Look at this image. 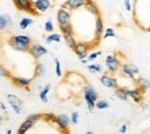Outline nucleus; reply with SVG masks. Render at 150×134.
I'll use <instances>...</instances> for the list:
<instances>
[{"mask_svg":"<svg viewBox=\"0 0 150 134\" xmlns=\"http://www.w3.org/2000/svg\"><path fill=\"white\" fill-rule=\"evenodd\" d=\"M86 134H94V133H93L91 131H88V132H87V133H86Z\"/></svg>","mask_w":150,"mask_h":134,"instance_id":"obj_48","label":"nucleus"},{"mask_svg":"<svg viewBox=\"0 0 150 134\" xmlns=\"http://www.w3.org/2000/svg\"><path fill=\"white\" fill-rule=\"evenodd\" d=\"M54 64H56V74L58 77H62V71H61V64L59 59H54Z\"/></svg>","mask_w":150,"mask_h":134,"instance_id":"obj_36","label":"nucleus"},{"mask_svg":"<svg viewBox=\"0 0 150 134\" xmlns=\"http://www.w3.org/2000/svg\"><path fill=\"white\" fill-rule=\"evenodd\" d=\"M126 94L128 96V98H132L137 104H141L142 102H144V94L135 87L134 88H126Z\"/></svg>","mask_w":150,"mask_h":134,"instance_id":"obj_11","label":"nucleus"},{"mask_svg":"<svg viewBox=\"0 0 150 134\" xmlns=\"http://www.w3.org/2000/svg\"><path fill=\"white\" fill-rule=\"evenodd\" d=\"M9 72L7 71V68L5 67V66H2V65H0V79H2V77H9Z\"/></svg>","mask_w":150,"mask_h":134,"instance_id":"obj_37","label":"nucleus"},{"mask_svg":"<svg viewBox=\"0 0 150 134\" xmlns=\"http://www.w3.org/2000/svg\"><path fill=\"white\" fill-rule=\"evenodd\" d=\"M81 62H82V64H88V60L84 58V59H81Z\"/></svg>","mask_w":150,"mask_h":134,"instance_id":"obj_44","label":"nucleus"},{"mask_svg":"<svg viewBox=\"0 0 150 134\" xmlns=\"http://www.w3.org/2000/svg\"><path fill=\"white\" fill-rule=\"evenodd\" d=\"M27 119H29L34 125H36L37 123L42 121V113H33V115L28 116Z\"/></svg>","mask_w":150,"mask_h":134,"instance_id":"obj_33","label":"nucleus"},{"mask_svg":"<svg viewBox=\"0 0 150 134\" xmlns=\"http://www.w3.org/2000/svg\"><path fill=\"white\" fill-rule=\"evenodd\" d=\"M0 111H7V108H6V105L2 103V102H0Z\"/></svg>","mask_w":150,"mask_h":134,"instance_id":"obj_42","label":"nucleus"},{"mask_svg":"<svg viewBox=\"0 0 150 134\" xmlns=\"http://www.w3.org/2000/svg\"><path fill=\"white\" fill-rule=\"evenodd\" d=\"M15 7L24 13L31 14V15H37L34 6H33V0H13Z\"/></svg>","mask_w":150,"mask_h":134,"instance_id":"obj_4","label":"nucleus"},{"mask_svg":"<svg viewBox=\"0 0 150 134\" xmlns=\"http://www.w3.org/2000/svg\"><path fill=\"white\" fill-rule=\"evenodd\" d=\"M84 4H86V0H66V2L61 7H65L69 12H73V11H77L82 8Z\"/></svg>","mask_w":150,"mask_h":134,"instance_id":"obj_14","label":"nucleus"},{"mask_svg":"<svg viewBox=\"0 0 150 134\" xmlns=\"http://www.w3.org/2000/svg\"><path fill=\"white\" fill-rule=\"evenodd\" d=\"M109 106H110V104H109V102L105 101V99H97V101L95 102V108L98 109V110H105V109H108Z\"/></svg>","mask_w":150,"mask_h":134,"instance_id":"obj_28","label":"nucleus"},{"mask_svg":"<svg viewBox=\"0 0 150 134\" xmlns=\"http://www.w3.org/2000/svg\"><path fill=\"white\" fill-rule=\"evenodd\" d=\"M8 27H9V24H8V22H7L6 15H5V14H4V15L0 14V33L4 31V30H6Z\"/></svg>","mask_w":150,"mask_h":134,"instance_id":"obj_32","label":"nucleus"},{"mask_svg":"<svg viewBox=\"0 0 150 134\" xmlns=\"http://www.w3.org/2000/svg\"><path fill=\"white\" fill-rule=\"evenodd\" d=\"M64 81L66 83H69V84H84V83H87L84 77H82L81 74L75 73V72H68L66 74V77H64Z\"/></svg>","mask_w":150,"mask_h":134,"instance_id":"obj_9","label":"nucleus"},{"mask_svg":"<svg viewBox=\"0 0 150 134\" xmlns=\"http://www.w3.org/2000/svg\"><path fill=\"white\" fill-rule=\"evenodd\" d=\"M11 38L13 40H15V42H18V43L23 44V45H27V46H30L33 44V39L28 35H15V36H13Z\"/></svg>","mask_w":150,"mask_h":134,"instance_id":"obj_20","label":"nucleus"},{"mask_svg":"<svg viewBox=\"0 0 150 134\" xmlns=\"http://www.w3.org/2000/svg\"><path fill=\"white\" fill-rule=\"evenodd\" d=\"M91 48H93V46H91L90 43H87V42H76V44H75L74 48H73L72 50L74 51L76 57L81 60V59L87 58L88 53H89V50H90Z\"/></svg>","mask_w":150,"mask_h":134,"instance_id":"obj_3","label":"nucleus"},{"mask_svg":"<svg viewBox=\"0 0 150 134\" xmlns=\"http://www.w3.org/2000/svg\"><path fill=\"white\" fill-rule=\"evenodd\" d=\"M71 19H72V13L68 9H66L65 7H61L57 12V22H58L59 27L71 23Z\"/></svg>","mask_w":150,"mask_h":134,"instance_id":"obj_7","label":"nucleus"},{"mask_svg":"<svg viewBox=\"0 0 150 134\" xmlns=\"http://www.w3.org/2000/svg\"><path fill=\"white\" fill-rule=\"evenodd\" d=\"M114 96H117L121 101H127L128 99V96L126 94V87H119L118 86L114 89Z\"/></svg>","mask_w":150,"mask_h":134,"instance_id":"obj_23","label":"nucleus"},{"mask_svg":"<svg viewBox=\"0 0 150 134\" xmlns=\"http://www.w3.org/2000/svg\"><path fill=\"white\" fill-rule=\"evenodd\" d=\"M45 40H46V43H47V44L53 43V42L59 43V42L61 40V35H60V34H57V33H51L49 36H46Z\"/></svg>","mask_w":150,"mask_h":134,"instance_id":"obj_27","label":"nucleus"},{"mask_svg":"<svg viewBox=\"0 0 150 134\" xmlns=\"http://www.w3.org/2000/svg\"><path fill=\"white\" fill-rule=\"evenodd\" d=\"M104 22H103V19L99 16H96V20H95V38H96V43L98 42L99 43V39L102 38V35H103V31H104Z\"/></svg>","mask_w":150,"mask_h":134,"instance_id":"obj_13","label":"nucleus"},{"mask_svg":"<svg viewBox=\"0 0 150 134\" xmlns=\"http://www.w3.org/2000/svg\"><path fill=\"white\" fill-rule=\"evenodd\" d=\"M83 8H84L89 14H91V15H94V16H99V15H100V11H99L97 4L95 2L94 0H86V4H84V6H83Z\"/></svg>","mask_w":150,"mask_h":134,"instance_id":"obj_16","label":"nucleus"},{"mask_svg":"<svg viewBox=\"0 0 150 134\" xmlns=\"http://www.w3.org/2000/svg\"><path fill=\"white\" fill-rule=\"evenodd\" d=\"M57 116L53 112H45V113H42V120L45 121V123H53L54 124V120H56Z\"/></svg>","mask_w":150,"mask_h":134,"instance_id":"obj_26","label":"nucleus"},{"mask_svg":"<svg viewBox=\"0 0 150 134\" xmlns=\"http://www.w3.org/2000/svg\"><path fill=\"white\" fill-rule=\"evenodd\" d=\"M44 29H45V31L46 33H53V30H54V26H53V22L51 21V20H49V21H46L45 22V24H44Z\"/></svg>","mask_w":150,"mask_h":134,"instance_id":"obj_34","label":"nucleus"},{"mask_svg":"<svg viewBox=\"0 0 150 134\" xmlns=\"http://www.w3.org/2000/svg\"><path fill=\"white\" fill-rule=\"evenodd\" d=\"M124 6H125V9H126L127 12H131L132 11L131 0H125V1H124Z\"/></svg>","mask_w":150,"mask_h":134,"instance_id":"obj_39","label":"nucleus"},{"mask_svg":"<svg viewBox=\"0 0 150 134\" xmlns=\"http://www.w3.org/2000/svg\"><path fill=\"white\" fill-rule=\"evenodd\" d=\"M34 23V20L30 19V18H23V19L20 21V28L21 29H27L29 26H31Z\"/></svg>","mask_w":150,"mask_h":134,"instance_id":"obj_31","label":"nucleus"},{"mask_svg":"<svg viewBox=\"0 0 150 134\" xmlns=\"http://www.w3.org/2000/svg\"><path fill=\"white\" fill-rule=\"evenodd\" d=\"M61 37H62L64 42H65V44H66L68 48H71V49H73V48H74V45L76 44V39H75L74 33H66V34H61Z\"/></svg>","mask_w":150,"mask_h":134,"instance_id":"obj_18","label":"nucleus"},{"mask_svg":"<svg viewBox=\"0 0 150 134\" xmlns=\"http://www.w3.org/2000/svg\"><path fill=\"white\" fill-rule=\"evenodd\" d=\"M61 134H71L68 130H65V131H61Z\"/></svg>","mask_w":150,"mask_h":134,"instance_id":"obj_45","label":"nucleus"},{"mask_svg":"<svg viewBox=\"0 0 150 134\" xmlns=\"http://www.w3.org/2000/svg\"><path fill=\"white\" fill-rule=\"evenodd\" d=\"M100 55H102V51H95V52H91V53H88L86 59L88 60V62L89 61H94L95 59H97Z\"/></svg>","mask_w":150,"mask_h":134,"instance_id":"obj_35","label":"nucleus"},{"mask_svg":"<svg viewBox=\"0 0 150 134\" xmlns=\"http://www.w3.org/2000/svg\"><path fill=\"white\" fill-rule=\"evenodd\" d=\"M6 134H12V130H7V133Z\"/></svg>","mask_w":150,"mask_h":134,"instance_id":"obj_46","label":"nucleus"},{"mask_svg":"<svg viewBox=\"0 0 150 134\" xmlns=\"http://www.w3.org/2000/svg\"><path fill=\"white\" fill-rule=\"evenodd\" d=\"M33 6H34L37 15H39V14L47 12L51 8L52 4H51V0H33Z\"/></svg>","mask_w":150,"mask_h":134,"instance_id":"obj_10","label":"nucleus"},{"mask_svg":"<svg viewBox=\"0 0 150 134\" xmlns=\"http://www.w3.org/2000/svg\"><path fill=\"white\" fill-rule=\"evenodd\" d=\"M121 64H122V61L117 53L108 55L105 58V65H106V69H108L109 74H114V73L119 72Z\"/></svg>","mask_w":150,"mask_h":134,"instance_id":"obj_1","label":"nucleus"},{"mask_svg":"<svg viewBox=\"0 0 150 134\" xmlns=\"http://www.w3.org/2000/svg\"><path fill=\"white\" fill-rule=\"evenodd\" d=\"M7 101H8V104L11 106H13V105H21L22 106V104H23L19 97L16 95H13V94H8L7 95Z\"/></svg>","mask_w":150,"mask_h":134,"instance_id":"obj_25","label":"nucleus"},{"mask_svg":"<svg viewBox=\"0 0 150 134\" xmlns=\"http://www.w3.org/2000/svg\"><path fill=\"white\" fill-rule=\"evenodd\" d=\"M133 1H134V5H135V6H136V4L139 2V0H133Z\"/></svg>","mask_w":150,"mask_h":134,"instance_id":"obj_47","label":"nucleus"},{"mask_svg":"<svg viewBox=\"0 0 150 134\" xmlns=\"http://www.w3.org/2000/svg\"><path fill=\"white\" fill-rule=\"evenodd\" d=\"M34 126H35V125H34L29 119H25V120L20 125V127H19V130H18V132H16V134H27L28 133V131L31 130Z\"/></svg>","mask_w":150,"mask_h":134,"instance_id":"obj_21","label":"nucleus"},{"mask_svg":"<svg viewBox=\"0 0 150 134\" xmlns=\"http://www.w3.org/2000/svg\"><path fill=\"white\" fill-rule=\"evenodd\" d=\"M46 73V68L45 65H43L42 62H36L35 68H34V79L39 77H44Z\"/></svg>","mask_w":150,"mask_h":134,"instance_id":"obj_22","label":"nucleus"},{"mask_svg":"<svg viewBox=\"0 0 150 134\" xmlns=\"http://www.w3.org/2000/svg\"><path fill=\"white\" fill-rule=\"evenodd\" d=\"M79 118H80V116H79V113L76 112V111H74L73 113H72V116H71V123L73 124V125H76L77 123H79Z\"/></svg>","mask_w":150,"mask_h":134,"instance_id":"obj_38","label":"nucleus"},{"mask_svg":"<svg viewBox=\"0 0 150 134\" xmlns=\"http://www.w3.org/2000/svg\"><path fill=\"white\" fill-rule=\"evenodd\" d=\"M87 68H88V71L91 72L93 74L103 72V66H102L100 64H91V65H88Z\"/></svg>","mask_w":150,"mask_h":134,"instance_id":"obj_29","label":"nucleus"},{"mask_svg":"<svg viewBox=\"0 0 150 134\" xmlns=\"http://www.w3.org/2000/svg\"><path fill=\"white\" fill-rule=\"evenodd\" d=\"M115 37V31L113 28H106L104 29L103 31V35H102V38L106 39V38H114Z\"/></svg>","mask_w":150,"mask_h":134,"instance_id":"obj_30","label":"nucleus"},{"mask_svg":"<svg viewBox=\"0 0 150 134\" xmlns=\"http://www.w3.org/2000/svg\"><path fill=\"white\" fill-rule=\"evenodd\" d=\"M54 124H56L57 127L60 131H65V130H68L69 124H71V119H69V117L67 115L62 113V115L57 116L56 120H54Z\"/></svg>","mask_w":150,"mask_h":134,"instance_id":"obj_12","label":"nucleus"},{"mask_svg":"<svg viewBox=\"0 0 150 134\" xmlns=\"http://www.w3.org/2000/svg\"><path fill=\"white\" fill-rule=\"evenodd\" d=\"M119 71L121 72L122 77L131 79V80H134L135 77H137L139 74H140L139 67L136 65H134V64H129V62H122Z\"/></svg>","mask_w":150,"mask_h":134,"instance_id":"obj_2","label":"nucleus"},{"mask_svg":"<svg viewBox=\"0 0 150 134\" xmlns=\"http://www.w3.org/2000/svg\"><path fill=\"white\" fill-rule=\"evenodd\" d=\"M9 80L12 81V83L19 88L29 90V87L31 86L33 82V77H19V75H9Z\"/></svg>","mask_w":150,"mask_h":134,"instance_id":"obj_5","label":"nucleus"},{"mask_svg":"<svg viewBox=\"0 0 150 134\" xmlns=\"http://www.w3.org/2000/svg\"><path fill=\"white\" fill-rule=\"evenodd\" d=\"M6 15V19H7V22H8V24L11 26L12 23H13V20H12V16L11 15H8V14H5Z\"/></svg>","mask_w":150,"mask_h":134,"instance_id":"obj_41","label":"nucleus"},{"mask_svg":"<svg viewBox=\"0 0 150 134\" xmlns=\"http://www.w3.org/2000/svg\"><path fill=\"white\" fill-rule=\"evenodd\" d=\"M134 82H135V88H137L143 94L149 90L150 81L148 79H146V77H135L134 79Z\"/></svg>","mask_w":150,"mask_h":134,"instance_id":"obj_15","label":"nucleus"},{"mask_svg":"<svg viewBox=\"0 0 150 134\" xmlns=\"http://www.w3.org/2000/svg\"><path fill=\"white\" fill-rule=\"evenodd\" d=\"M4 120H5V118H4V116H0V126L4 124Z\"/></svg>","mask_w":150,"mask_h":134,"instance_id":"obj_43","label":"nucleus"},{"mask_svg":"<svg viewBox=\"0 0 150 134\" xmlns=\"http://www.w3.org/2000/svg\"><path fill=\"white\" fill-rule=\"evenodd\" d=\"M82 93H83V98H90V99H93V101H97L98 99V93H97V90L95 89L93 86H90V84H87V86H84V88L82 89Z\"/></svg>","mask_w":150,"mask_h":134,"instance_id":"obj_17","label":"nucleus"},{"mask_svg":"<svg viewBox=\"0 0 150 134\" xmlns=\"http://www.w3.org/2000/svg\"><path fill=\"white\" fill-rule=\"evenodd\" d=\"M119 132H120L121 134L127 133V125H125V124H124V125H121V126H120V128H119Z\"/></svg>","mask_w":150,"mask_h":134,"instance_id":"obj_40","label":"nucleus"},{"mask_svg":"<svg viewBox=\"0 0 150 134\" xmlns=\"http://www.w3.org/2000/svg\"><path fill=\"white\" fill-rule=\"evenodd\" d=\"M99 81H100V83H102L104 87L110 88V89H115V88L119 86L118 79L115 77H113L112 74H108V73L103 74L102 77H99Z\"/></svg>","mask_w":150,"mask_h":134,"instance_id":"obj_8","label":"nucleus"},{"mask_svg":"<svg viewBox=\"0 0 150 134\" xmlns=\"http://www.w3.org/2000/svg\"><path fill=\"white\" fill-rule=\"evenodd\" d=\"M28 53L34 58L35 60H38L42 57H44L45 55H47V49L45 46H43L42 44H38V43H33L29 48V51Z\"/></svg>","mask_w":150,"mask_h":134,"instance_id":"obj_6","label":"nucleus"},{"mask_svg":"<svg viewBox=\"0 0 150 134\" xmlns=\"http://www.w3.org/2000/svg\"><path fill=\"white\" fill-rule=\"evenodd\" d=\"M50 89H51V84L47 83V84L39 91V98H40V101H42L43 103H47V102H49L47 95H49V93H50Z\"/></svg>","mask_w":150,"mask_h":134,"instance_id":"obj_24","label":"nucleus"},{"mask_svg":"<svg viewBox=\"0 0 150 134\" xmlns=\"http://www.w3.org/2000/svg\"><path fill=\"white\" fill-rule=\"evenodd\" d=\"M8 44H9V46H12L13 50L19 51V52H28V51H29V48H30V46L23 45V44H21V43H18V42L13 40L12 38L8 39Z\"/></svg>","mask_w":150,"mask_h":134,"instance_id":"obj_19","label":"nucleus"}]
</instances>
